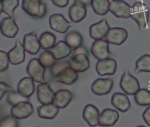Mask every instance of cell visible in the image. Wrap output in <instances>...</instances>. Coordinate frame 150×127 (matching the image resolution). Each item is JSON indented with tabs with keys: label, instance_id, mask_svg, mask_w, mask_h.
I'll return each instance as SVG.
<instances>
[{
	"label": "cell",
	"instance_id": "1",
	"mask_svg": "<svg viewBox=\"0 0 150 127\" xmlns=\"http://www.w3.org/2000/svg\"><path fill=\"white\" fill-rule=\"evenodd\" d=\"M149 14V9L142 1H136L132 5L131 17L137 22L140 31L147 27Z\"/></svg>",
	"mask_w": 150,
	"mask_h": 127
},
{
	"label": "cell",
	"instance_id": "2",
	"mask_svg": "<svg viewBox=\"0 0 150 127\" xmlns=\"http://www.w3.org/2000/svg\"><path fill=\"white\" fill-rule=\"evenodd\" d=\"M121 89L126 94L134 95L140 89L139 82L126 70L121 78L120 82Z\"/></svg>",
	"mask_w": 150,
	"mask_h": 127
},
{
	"label": "cell",
	"instance_id": "3",
	"mask_svg": "<svg viewBox=\"0 0 150 127\" xmlns=\"http://www.w3.org/2000/svg\"><path fill=\"white\" fill-rule=\"evenodd\" d=\"M109 11L116 17L128 19L131 16L132 7L123 0H109Z\"/></svg>",
	"mask_w": 150,
	"mask_h": 127
},
{
	"label": "cell",
	"instance_id": "4",
	"mask_svg": "<svg viewBox=\"0 0 150 127\" xmlns=\"http://www.w3.org/2000/svg\"><path fill=\"white\" fill-rule=\"evenodd\" d=\"M45 70V67L41 64L39 60L33 58L30 61L28 64L27 72L34 81L43 83H46L44 77Z\"/></svg>",
	"mask_w": 150,
	"mask_h": 127
},
{
	"label": "cell",
	"instance_id": "5",
	"mask_svg": "<svg viewBox=\"0 0 150 127\" xmlns=\"http://www.w3.org/2000/svg\"><path fill=\"white\" fill-rule=\"evenodd\" d=\"M69 18L72 22L78 23L82 21L86 17L87 9L83 0H76L69 8Z\"/></svg>",
	"mask_w": 150,
	"mask_h": 127
},
{
	"label": "cell",
	"instance_id": "6",
	"mask_svg": "<svg viewBox=\"0 0 150 127\" xmlns=\"http://www.w3.org/2000/svg\"><path fill=\"white\" fill-rule=\"evenodd\" d=\"M91 51L93 56L98 60L107 59L111 55L109 43L106 40H96L93 43Z\"/></svg>",
	"mask_w": 150,
	"mask_h": 127
},
{
	"label": "cell",
	"instance_id": "7",
	"mask_svg": "<svg viewBox=\"0 0 150 127\" xmlns=\"http://www.w3.org/2000/svg\"><path fill=\"white\" fill-rule=\"evenodd\" d=\"M51 29L60 33H65L73 24L67 21L61 14H55L50 17Z\"/></svg>",
	"mask_w": 150,
	"mask_h": 127
},
{
	"label": "cell",
	"instance_id": "8",
	"mask_svg": "<svg viewBox=\"0 0 150 127\" xmlns=\"http://www.w3.org/2000/svg\"><path fill=\"white\" fill-rule=\"evenodd\" d=\"M128 36L127 31L124 28L111 27L106 34L105 40L109 43L120 46L126 41Z\"/></svg>",
	"mask_w": 150,
	"mask_h": 127
},
{
	"label": "cell",
	"instance_id": "9",
	"mask_svg": "<svg viewBox=\"0 0 150 127\" xmlns=\"http://www.w3.org/2000/svg\"><path fill=\"white\" fill-rule=\"evenodd\" d=\"M34 112V108L32 104L29 101H20L11 109L12 116L17 119H23L28 118Z\"/></svg>",
	"mask_w": 150,
	"mask_h": 127
},
{
	"label": "cell",
	"instance_id": "10",
	"mask_svg": "<svg viewBox=\"0 0 150 127\" xmlns=\"http://www.w3.org/2000/svg\"><path fill=\"white\" fill-rule=\"evenodd\" d=\"M114 81L110 78H99L96 79L91 85V90L99 96L109 93L113 88Z\"/></svg>",
	"mask_w": 150,
	"mask_h": 127
},
{
	"label": "cell",
	"instance_id": "11",
	"mask_svg": "<svg viewBox=\"0 0 150 127\" xmlns=\"http://www.w3.org/2000/svg\"><path fill=\"white\" fill-rule=\"evenodd\" d=\"M117 68L116 61L112 58L99 60L96 66V71L99 76L114 75L116 71Z\"/></svg>",
	"mask_w": 150,
	"mask_h": 127
},
{
	"label": "cell",
	"instance_id": "12",
	"mask_svg": "<svg viewBox=\"0 0 150 127\" xmlns=\"http://www.w3.org/2000/svg\"><path fill=\"white\" fill-rule=\"evenodd\" d=\"M109 25L105 18L98 23L92 25L89 28L90 37L95 40L102 39L109 30Z\"/></svg>",
	"mask_w": 150,
	"mask_h": 127
},
{
	"label": "cell",
	"instance_id": "13",
	"mask_svg": "<svg viewBox=\"0 0 150 127\" xmlns=\"http://www.w3.org/2000/svg\"><path fill=\"white\" fill-rule=\"evenodd\" d=\"M78 78L79 75L77 71L71 67H68L61 70L54 78L53 81L70 85L76 82Z\"/></svg>",
	"mask_w": 150,
	"mask_h": 127
},
{
	"label": "cell",
	"instance_id": "14",
	"mask_svg": "<svg viewBox=\"0 0 150 127\" xmlns=\"http://www.w3.org/2000/svg\"><path fill=\"white\" fill-rule=\"evenodd\" d=\"M23 43L25 51L30 54H37L41 47L40 42L38 39L37 33L35 31L24 35Z\"/></svg>",
	"mask_w": 150,
	"mask_h": 127
},
{
	"label": "cell",
	"instance_id": "15",
	"mask_svg": "<svg viewBox=\"0 0 150 127\" xmlns=\"http://www.w3.org/2000/svg\"><path fill=\"white\" fill-rule=\"evenodd\" d=\"M68 63L70 67L78 72H84L90 67L88 57L83 54L72 56L69 59Z\"/></svg>",
	"mask_w": 150,
	"mask_h": 127
},
{
	"label": "cell",
	"instance_id": "16",
	"mask_svg": "<svg viewBox=\"0 0 150 127\" xmlns=\"http://www.w3.org/2000/svg\"><path fill=\"white\" fill-rule=\"evenodd\" d=\"M1 30L4 36L9 38L16 37L19 31V27L16 23L15 19L11 17H5L1 23Z\"/></svg>",
	"mask_w": 150,
	"mask_h": 127
},
{
	"label": "cell",
	"instance_id": "17",
	"mask_svg": "<svg viewBox=\"0 0 150 127\" xmlns=\"http://www.w3.org/2000/svg\"><path fill=\"white\" fill-rule=\"evenodd\" d=\"M24 46L21 41L17 40L15 46L8 53L9 62L13 65L20 64L23 62L25 59V52Z\"/></svg>",
	"mask_w": 150,
	"mask_h": 127
},
{
	"label": "cell",
	"instance_id": "18",
	"mask_svg": "<svg viewBox=\"0 0 150 127\" xmlns=\"http://www.w3.org/2000/svg\"><path fill=\"white\" fill-rule=\"evenodd\" d=\"M112 106L122 113L128 111L131 107V103L128 96L122 93H113L111 98Z\"/></svg>",
	"mask_w": 150,
	"mask_h": 127
},
{
	"label": "cell",
	"instance_id": "19",
	"mask_svg": "<svg viewBox=\"0 0 150 127\" xmlns=\"http://www.w3.org/2000/svg\"><path fill=\"white\" fill-rule=\"evenodd\" d=\"M119 115L115 109L106 108L102 111L99 116L100 126H113L118 121Z\"/></svg>",
	"mask_w": 150,
	"mask_h": 127
},
{
	"label": "cell",
	"instance_id": "20",
	"mask_svg": "<svg viewBox=\"0 0 150 127\" xmlns=\"http://www.w3.org/2000/svg\"><path fill=\"white\" fill-rule=\"evenodd\" d=\"M100 111L95 106L88 104L85 107L83 113V117L89 126H100L99 123Z\"/></svg>",
	"mask_w": 150,
	"mask_h": 127
},
{
	"label": "cell",
	"instance_id": "21",
	"mask_svg": "<svg viewBox=\"0 0 150 127\" xmlns=\"http://www.w3.org/2000/svg\"><path fill=\"white\" fill-rule=\"evenodd\" d=\"M55 93L47 83H43L37 87L38 98L42 104L52 103Z\"/></svg>",
	"mask_w": 150,
	"mask_h": 127
},
{
	"label": "cell",
	"instance_id": "22",
	"mask_svg": "<svg viewBox=\"0 0 150 127\" xmlns=\"http://www.w3.org/2000/svg\"><path fill=\"white\" fill-rule=\"evenodd\" d=\"M73 98V94L70 91L62 89L55 93L52 103L59 108L66 107Z\"/></svg>",
	"mask_w": 150,
	"mask_h": 127
},
{
	"label": "cell",
	"instance_id": "23",
	"mask_svg": "<svg viewBox=\"0 0 150 127\" xmlns=\"http://www.w3.org/2000/svg\"><path fill=\"white\" fill-rule=\"evenodd\" d=\"M48 50L52 52L57 60H61L69 56L72 52V48L63 41H59L57 45L49 49Z\"/></svg>",
	"mask_w": 150,
	"mask_h": 127
},
{
	"label": "cell",
	"instance_id": "24",
	"mask_svg": "<svg viewBox=\"0 0 150 127\" xmlns=\"http://www.w3.org/2000/svg\"><path fill=\"white\" fill-rule=\"evenodd\" d=\"M33 78L26 77L20 80L17 85L18 92L23 97L28 98L32 95L35 91Z\"/></svg>",
	"mask_w": 150,
	"mask_h": 127
},
{
	"label": "cell",
	"instance_id": "25",
	"mask_svg": "<svg viewBox=\"0 0 150 127\" xmlns=\"http://www.w3.org/2000/svg\"><path fill=\"white\" fill-rule=\"evenodd\" d=\"M42 0H23V9L30 16L37 18L40 14Z\"/></svg>",
	"mask_w": 150,
	"mask_h": 127
},
{
	"label": "cell",
	"instance_id": "26",
	"mask_svg": "<svg viewBox=\"0 0 150 127\" xmlns=\"http://www.w3.org/2000/svg\"><path fill=\"white\" fill-rule=\"evenodd\" d=\"M37 111L41 118L47 119H54L59 112V108L53 103L43 104L38 107Z\"/></svg>",
	"mask_w": 150,
	"mask_h": 127
},
{
	"label": "cell",
	"instance_id": "27",
	"mask_svg": "<svg viewBox=\"0 0 150 127\" xmlns=\"http://www.w3.org/2000/svg\"><path fill=\"white\" fill-rule=\"evenodd\" d=\"M64 39L65 42L73 49L81 46L83 41L82 35L77 31H72L67 33Z\"/></svg>",
	"mask_w": 150,
	"mask_h": 127
},
{
	"label": "cell",
	"instance_id": "28",
	"mask_svg": "<svg viewBox=\"0 0 150 127\" xmlns=\"http://www.w3.org/2000/svg\"><path fill=\"white\" fill-rule=\"evenodd\" d=\"M91 4L95 13L104 16L109 11V0H91Z\"/></svg>",
	"mask_w": 150,
	"mask_h": 127
},
{
	"label": "cell",
	"instance_id": "29",
	"mask_svg": "<svg viewBox=\"0 0 150 127\" xmlns=\"http://www.w3.org/2000/svg\"><path fill=\"white\" fill-rule=\"evenodd\" d=\"M56 38L55 34L49 31L43 33L39 38L41 46L44 49H49L54 46L56 43Z\"/></svg>",
	"mask_w": 150,
	"mask_h": 127
},
{
	"label": "cell",
	"instance_id": "30",
	"mask_svg": "<svg viewBox=\"0 0 150 127\" xmlns=\"http://www.w3.org/2000/svg\"><path fill=\"white\" fill-rule=\"evenodd\" d=\"M134 99L137 104L139 106H150V91L144 88L139 89L134 94Z\"/></svg>",
	"mask_w": 150,
	"mask_h": 127
},
{
	"label": "cell",
	"instance_id": "31",
	"mask_svg": "<svg viewBox=\"0 0 150 127\" xmlns=\"http://www.w3.org/2000/svg\"><path fill=\"white\" fill-rule=\"evenodd\" d=\"M142 71L150 72V55H144L136 62L135 73Z\"/></svg>",
	"mask_w": 150,
	"mask_h": 127
},
{
	"label": "cell",
	"instance_id": "32",
	"mask_svg": "<svg viewBox=\"0 0 150 127\" xmlns=\"http://www.w3.org/2000/svg\"><path fill=\"white\" fill-rule=\"evenodd\" d=\"M19 5V0H3L1 1V6L3 12L14 19V11Z\"/></svg>",
	"mask_w": 150,
	"mask_h": 127
},
{
	"label": "cell",
	"instance_id": "33",
	"mask_svg": "<svg viewBox=\"0 0 150 127\" xmlns=\"http://www.w3.org/2000/svg\"><path fill=\"white\" fill-rule=\"evenodd\" d=\"M55 59L52 52L49 50L42 52L39 56V61L45 68H49L53 66L55 63Z\"/></svg>",
	"mask_w": 150,
	"mask_h": 127
},
{
	"label": "cell",
	"instance_id": "34",
	"mask_svg": "<svg viewBox=\"0 0 150 127\" xmlns=\"http://www.w3.org/2000/svg\"><path fill=\"white\" fill-rule=\"evenodd\" d=\"M30 98L23 97L19 92L12 90L8 92L7 101L12 106H15L20 101H29Z\"/></svg>",
	"mask_w": 150,
	"mask_h": 127
},
{
	"label": "cell",
	"instance_id": "35",
	"mask_svg": "<svg viewBox=\"0 0 150 127\" xmlns=\"http://www.w3.org/2000/svg\"><path fill=\"white\" fill-rule=\"evenodd\" d=\"M68 67H70L68 62H67L65 61L56 62L51 70L52 75L54 78L61 70Z\"/></svg>",
	"mask_w": 150,
	"mask_h": 127
},
{
	"label": "cell",
	"instance_id": "36",
	"mask_svg": "<svg viewBox=\"0 0 150 127\" xmlns=\"http://www.w3.org/2000/svg\"><path fill=\"white\" fill-rule=\"evenodd\" d=\"M9 61L8 54L0 50V72H3L8 68Z\"/></svg>",
	"mask_w": 150,
	"mask_h": 127
},
{
	"label": "cell",
	"instance_id": "37",
	"mask_svg": "<svg viewBox=\"0 0 150 127\" xmlns=\"http://www.w3.org/2000/svg\"><path fill=\"white\" fill-rule=\"evenodd\" d=\"M16 118L13 116H8L1 120L0 123L1 127H16L19 126V123Z\"/></svg>",
	"mask_w": 150,
	"mask_h": 127
},
{
	"label": "cell",
	"instance_id": "38",
	"mask_svg": "<svg viewBox=\"0 0 150 127\" xmlns=\"http://www.w3.org/2000/svg\"><path fill=\"white\" fill-rule=\"evenodd\" d=\"M12 90H13V88L12 87L6 84L4 82H0V98L1 99H2V97L6 92Z\"/></svg>",
	"mask_w": 150,
	"mask_h": 127
},
{
	"label": "cell",
	"instance_id": "39",
	"mask_svg": "<svg viewBox=\"0 0 150 127\" xmlns=\"http://www.w3.org/2000/svg\"><path fill=\"white\" fill-rule=\"evenodd\" d=\"M86 54V55L88 56H89V52L86 48L85 47L81 46L79 47L76 49H74L73 54V56L79 54Z\"/></svg>",
	"mask_w": 150,
	"mask_h": 127
},
{
	"label": "cell",
	"instance_id": "40",
	"mask_svg": "<svg viewBox=\"0 0 150 127\" xmlns=\"http://www.w3.org/2000/svg\"><path fill=\"white\" fill-rule=\"evenodd\" d=\"M142 116L146 124L150 126V106L148 107L145 110Z\"/></svg>",
	"mask_w": 150,
	"mask_h": 127
},
{
	"label": "cell",
	"instance_id": "41",
	"mask_svg": "<svg viewBox=\"0 0 150 127\" xmlns=\"http://www.w3.org/2000/svg\"><path fill=\"white\" fill-rule=\"evenodd\" d=\"M53 4L60 8L66 7L69 3V0H51Z\"/></svg>",
	"mask_w": 150,
	"mask_h": 127
},
{
	"label": "cell",
	"instance_id": "42",
	"mask_svg": "<svg viewBox=\"0 0 150 127\" xmlns=\"http://www.w3.org/2000/svg\"><path fill=\"white\" fill-rule=\"evenodd\" d=\"M46 12H47V4L45 3H42L41 4L40 14L38 18H42L44 17L46 15Z\"/></svg>",
	"mask_w": 150,
	"mask_h": 127
},
{
	"label": "cell",
	"instance_id": "43",
	"mask_svg": "<svg viewBox=\"0 0 150 127\" xmlns=\"http://www.w3.org/2000/svg\"><path fill=\"white\" fill-rule=\"evenodd\" d=\"M3 1V0H0V1Z\"/></svg>",
	"mask_w": 150,
	"mask_h": 127
},
{
	"label": "cell",
	"instance_id": "44",
	"mask_svg": "<svg viewBox=\"0 0 150 127\" xmlns=\"http://www.w3.org/2000/svg\"><path fill=\"white\" fill-rule=\"evenodd\" d=\"M76 1V0H74V1Z\"/></svg>",
	"mask_w": 150,
	"mask_h": 127
}]
</instances>
